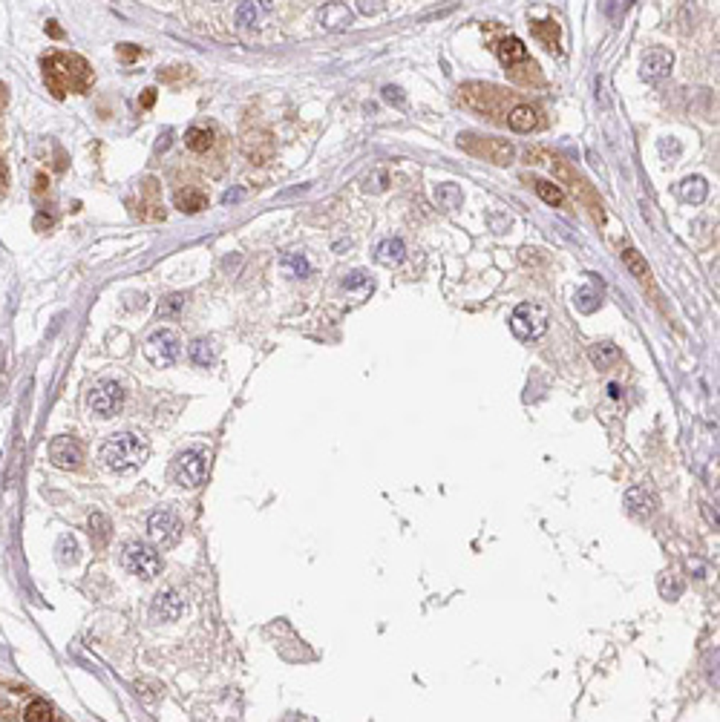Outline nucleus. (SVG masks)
Wrapping results in <instances>:
<instances>
[{"instance_id":"1","label":"nucleus","mask_w":720,"mask_h":722,"mask_svg":"<svg viewBox=\"0 0 720 722\" xmlns=\"http://www.w3.org/2000/svg\"><path fill=\"white\" fill-rule=\"evenodd\" d=\"M44 81L55 98H67L69 92H87L92 84V69L81 55L55 52L44 58Z\"/></svg>"},{"instance_id":"2","label":"nucleus","mask_w":720,"mask_h":722,"mask_svg":"<svg viewBox=\"0 0 720 722\" xmlns=\"http://www.w3.org/2000/svg\"><path fill=\"white\" fill-rule=\"evenodd\" d=\"M99 458H101V463L107 466V470L124 475V472L139 470V466L150 458V446H147V440H142L139 435L119 432V435H112L110 440H104Z\"/></svg>"},{"instance_id":"3","label":"nucleus","mask_w":720,"mask_h":722,"mask_svg":"<svg viewBox=\"0 0 720 722\" xmlns=\"http://www.w3.org/2000/svg\"><path fill=\"white\" fill-rule=\"evenodd\" d=\"M551 325V311L544 302H521L510 317V331L519 340H539Z\"/></svg>"},{"instance_id":"4","label":"nucleus","mask_w":720,"mask_h":722,"mask_svg":"<svg viewBox=\"0 0 720 722\" xmlns=\"http://www.w3.org/2000/svg\"><path fill=\"white\" fill-rule=\"evenodd\" d=\"M458 144L467 153L478 155V159H487L490 164H499V167H508L516 159V147L510 141H504V139H487V135L464 132V135H458Z\"/></svg>"},{"instance_id":"5","label":"nucleus","mask_w":720,"mask_h":722,"mask_svg":"<svg viewBox=\"0 0 720 722\" xmlns=\"http://www.w3.org/2000/svg\"><path fill=\"white\" fill-rule=\"evenodd\" d=\"M170 475L182 490H199L208 478V458L199 452V449H187V452H182L176 461H173Z\"/></svg>"},{"instance_id":"6","label":"nucleus","mask_w":720,"mask_h":722,"mask_svg":"<svg viewBox=\"0 0 720 722\" xmlns=\"http://www.w3.org/2000/svg\"><path fill=\"white\" fill-rule=\"evenodd\" d=\"M122 561H124V567L133 576H139L144 581L156 578V576H159V570H162V558L156 556V550L147 547L144 541H127L124 550H122Z\"/></svg>"},{"instance_id":"7","label":"nucleus","mask_w":720,"mask_h":722,"mask_svg":"<svg viewBox=\"0 0 720 722\" xmlns=\"http://www.w3.org/2000/svg\"><path fill=\"white\" fill-rule=\"evenodd\" d=\"M87 406H90V412H92L95 418L110 420V418H115V415L122 412V406H124V388H122L119 383H112V380H104V383H99V386L90 388Z\"/></svg>"},{"instance_id":"8","label":"nucleus","mask_w":720,"mask_h":722,"mask_svg":"<svg viewBox=\"0 0 720 722\" xmlns=\"http://www.w3.org/2000/svg\"><path fill=\"white\" fill-rule=\"evenodd\" d=\"M461 98L484 115H501V107L508 104L510 92L493 84H467L461 87Z\"/></svg>"},{"instance_id":"9","label":"nucleus","mask_w":720,"mask_h":722,"mask_svg":"<svg viewBox=\"0 0 720 722\" xmlns=\"http://www.w3.org/2000/svg\"><path fill=\"white\" fill-rule=\"evenodd\" d=\"M147 357H150V363L153 366H162V368H167V366H173L179 360V354H182V343H179V337L173 334V331H167V328H162V331H156V334L147 340Z\"/></svg>"},{"instance_id":"10","label":"nucleus","mask_w":720,"mask_h":722,"mask_svg":"<svg viewBox=\"0 0 720 722\" xmlns=\"http://www.w3.org/2000/svg\"><path fill=\"white\" fill-rule=\"evenodd\" d=\"M671 67H674V55H671V49L657 46V49H651V52L643 58V67H639V78H643L646 84H660V81H666V78H669Z\"/></svg>"},{"instance_id":"11","label":"nucleus","mask_w":720,"mask_h":722,"mask_svg":"<svg viewBox=\"0 0 720 722\" xmlns=\"http://www.w3.org/2000/svg\"><path fill=\"white\" fill-rule=\"evenodd\" d=\"M49 458L55 466H61V470H81L84 463V446L78 443L75 438H55L49 443Z\"/></svg>"},{"instance_id":"12","label":"nucleus","mask_w":720,"mask_h":722,"mask_svg":"<svg viewBox=\"0 0 720 722\" xmlns=\"http://www.w3.org/2000/svg\"><path fill=\"white\" fill-rule=\"evenodd\" d=\"M150 613H153L156 621H176L185 613V599L179 596V590L167 587V590H162L159 596L153 599V610Z\"/></svg>"},{"instance_id":"13","label":"nucleus","mask_w":720,"mask_h":722,"mask_svg":"<svg viewBox=\"0 0 720 722\" xmlns=\"http://www.w3.org/2000/svg\"><path fill=\"white\" fill-rule=\"evenodd\" d=\"M147 533H150L153 541L170 544L173 538H176V533H179V518H176V513L156 510V513L150 515V521H147Z\"/></svg>"},{"instance_id":"14","label":"nucleus","mask_w":720,"mask_h":722,"mask_svg":"<svg viewBox=\"0 0 720 722\" xmlns=\"http://www.w3.org/2000/svg\"><path fill=\"white\" fill-rule=\"evenodd\" d=\"M499 61L508 67V69H513V72H519L521 67H530L533 61H530V55H528V46H524L519 37H504V41L499 44Z\"/></svg>"},{"instance_id":"15","label":"nucleus","mask_w":720,"mask_h":722,"mask_svg":"<svg viewBox=\"0 0 720 722\" xmlns=\"http://www.w3.org/2000/svg\"><path fill=\"white\" fill-rule=\"evenodd\" d=\"M352 21H355V12L346 3H337V0L335 3H326L320 9V26L328 29V32H343V29L352 26Z\"/></svg>"},{"instance_id":"16","label":"nucleus","mask_w":720,"mask_h":722,"mask_svg":"<svg viewBox=\"0 0 720 722\" xmlns=\"http://www.w3.org/2000/svg\"><path fill=\"white\" fill-rule=\"evenodd\" d=\"M504 121H508V127L513 132H533V130L542 127V115L530 104H516V107H510L508 115H504Z\"/></svg>"},{"instance_id":"17","label":"nucleus","mask_w":720,"mask_h":722,"mask_svg":"<svg viewBox=\"0 0 720 722\" xmlns=\"http://www.w3.org/2000/svg\"><path fill=\"white\" fill-rule=\"evenodd\" d=\"M530 29H533V37L544 49L562 55V29H559V24L553 21V17H548V21H533Z\"/></svg>"},{"instance_id":"18","label":"nucleus","mask_w":720,"mask_h":722,"mask_svg":"<svg viewBox=\"0 0 720 722\" xmlns=\"http://www.w3.org/2000/svg\"><path fill=\"white\" fill-rule=\"evenodd\" d=\"M528 184L536 190V196L551 205V207H562L565 205V190H562L556 182H548V179H536V175H528Z\"/></svg>"},{"instance_id":"19","label":"nucleus","mask_w":720,"mask_h":722,"mask_svg":"<svg viewBox=\"0 0 720 722\" xmlns=\"http://www.w3.org/2000/svg\"><path fill=\"white\" fill-rule=\"evenodd\" d=\"M626 506L637 515H651L657 510V498L648 490H643V486H631L626 492Z\"/></svg>"},{"instance_id":"20","label":"nucleus","mask_w":720,"mask_h":722,"mask_svg":"<svg viewBox=\"0 0 720 722\" xmlns=\"http://www.w3.org/2000/svg\"><path fill=\"white\" fill-rule=\"evenodd\" d=\"M622 262H626L628 274H631L634 280H639L643 285L651 282V268H648L646 257H643V253H639L637 248H626V250H622Z\"/></svg>"},{"instance_id":"21","label":"nucleus","mask_w":720,"mask_h":722,"mask_svg":"<svg viewBox=\"0 0 720 722\" xmlns=\"http://www.w3.org/2000/svg\"><path fill=\"white\" fill-rule=\"evenodd\" d=\"M375 257H378L380 265H398V262H403V257H406V245H403V239H398V237L383 239V242L378 245V250H375Z\"/></svg>"},{"instance_id":"22","label":"nucleus","mask_w":720,"mask_h":722,"mask_svg":"<svg viewBox=\"0 0 720 722\" xmlns=\"http://www.w3.org/2000/svg\"><path fill=\"white\" fill-rule=\"evenodd\" d=\"M110 535H112V526H110V518L104 513H92L90 515V541L92 547H107L110 544Z\"/></svg>"},{"instance_id":"23","label":"nucleus","mask_w":720,"mask_h":722,"mask_svg":"<svg viewBox=\"0 0 720 722\" xmlns=\"http://www.w3.org/2000/svg\"><path fill=\"white\" fill-rule=\"evenodd\" d=\"M205 205H208V196L202 190H193V187H185V190H179L176 193V207L182 210V213H202L205 210Z\"/></svg>"},{"instance_id":"24","label":"nucleus","mask_w":720,"mask_h":722,"mask_svg":"<svg viewBox=\"0 0 720 722\" xmlns=\"http://www.w3.org/2000/svg\"><path fill=\"white\" fill-rule=\"evenodd\" d=\"M680 196L692 205H700L706 196H709V184L706 179H700V175H689V179L680 182Z\"/></svg>"},{"instance_id":"25","label":"nucleus","mask_w":720,"mask_h":722,"mask_svg":"<svg viewBox=\"0 0 720 722\" xmlns=\"http://www.w3.org/2000/svg\"><path fill=\"white\" fill-rule=\"evenodd\" d=\"M260 17H262V3H260V0H242L233 21H237L240 29H254L260 24Z\"/></svg>"},{"instance_id":"26","label":"nucleus","mask_w":720,"mask_h":722,"mask_svg":"<svg viewBox=\"0 0 720 722\" xmlns=\"http://www.w3.org/2000/svg\"><path fill=\"white\" fill-rule=\"evenodd\" d=\"M185 144H187V150H193V153H208V150L213 147V132H210L208 127H190V130L185 132Z\"/></svg>"},{"instance_id":"27","label":"nucleus","mask_w":720,"mask_h":722,"mask_svg":"<svg viewBox=\"0 0 720 722\" xmlns=\"http://www.w3.org/2000/svg\"><path fill=\"white\" fill-rule=\"evenodd\" d=\"M619 360V348L614 345V343H596V345H591V363L596 366V368H608V366H614Z\"/></svg>"},{"instance_id":"28","label":"nucleus","mask_w":720,"mask_h":722,"mask_svg":"<svg viewBox=\"0 0 720 722\" xmlns=\"http://www.w3.org/2000/svg\"><path fill=\"white\" fill-rule=\"evenodd\" d=\"M24 719L26 722H52L58 716H55V708L49 705L47 699H32L26 705V711H24Z\"/></svg>"},{"instance_id":"29","label":"nucleus","mask_w":720,"mask_h":722,"mask_svg":"<svg viewBox=\"0 0 720 722\" xmlns=\"http://www.w3.org/2000/svg\"><path fill=\"white\" fill-rule=\"evenodd\" d=\"M187 354H190V360L196 366H210V360H213V351H210L208 340H193L190 348H187Z\"/></svg>"},{"instance_id":"30","label":"nucleus","mask_w":720,"mask_h":722,"mask_svg":"<svg viewBox=\"0 0 720 722\" xmlns=\"http://www.w3.org/2000/svg\"><path fill=\"white\" fill-rule=\"evenodd\" d=\"M574 302H576V308L582 311V314H591V311H596L599 297H596V291H594V288H579V291H576V297H574Z\"/></svg>"},{"instance_id":"31","label":"nucleus","mask_w":720,"mask_h":722,"mask_svg":"<svg viewBox=\"0 0 720 722\" xmlns=\"http://www.w3.org/2000/svg\"><path fill=\"white\" fill-rule=\"evenodd\" d=\"M182 308H185V294H170V297H165L162 305H159V317H162V320H170V317H176Z\"/></svg>"},{"instance_id":"32","label":"nucleus","mask_w":720,"mask_h":722,"mask_svg":"<svg viewBox=\"0 0 720 722\" xmlns=\"http://www.w3.org/2000/svg\"><path fill=\"white\" fill-rule=\"evenodd\" d=\"M386 6H389V0H358V12L369 15V17L386 12Z\"/></svg>"},{"instance_id":"33","label":"nucleus","mask_w":720,"mask_h":722,"mask_svg":"<svg viewBox=\"0 0 720 722\" xmlns=\"http://www.w3.org/2000/svg\"><path fill=\"white\" fill-rule=\"evenodd\" d=\"M358 285H369V288H372V282H369V277L363 274V270H352V274L343 280V288H346V291H352V288H358Z\"/></svg>"},{"instance_id":"34","label":"nucleus","mask_w":720,"mask_h":722,"mask_svg":"<svg viewBox=\"0 0 720 722\" xmlns=\"http://www.w3.org/2000/svg\"><path fill=\"white\" fill-rule=\"evenodd\" d=\"M115 49H119V58H122V61H127V64L142 55V46H135V44H119Z\"/></svg>"},{"instance_id":"35","label":"nucleus","mask_w":720,"mask_h":722,"mask_svg":"<svg viewBox=\"0 0 720 722\" xmlns=\"http://www.w3.org/2000/svg\"><path fill=\"white\" fill-rule=\"evenodd\" d=\"M285 262H288L291 268H294V274H297V277H308V270H311V268H308V262H305L303 257H297V253H291V257H288Z\"/></svg>"},{"instance_id":"36","label":"nucleus","mask_w":720,"mask_h":722,"mask_svg":"<svg viewBox=\"0 0 720 722\" xmlns=\"http://www.w3.org/2000/svg\"><path fill=\"white\" fill-rule=\"evenodd\" d=\"M383 98H386L389 104H398V107H403V104H406L403 92H401L398 87H383Z\"/></svg>"},{"instance_id":"37","label":"nucleus","mask_w":720,"mask_h":722,"mask_svg":"<svg viewBox=\"0 0 720 722\" xmlns=\"http://www.w3.org/2000/svg\"><path fill=\"white\" fill-rule=\"evenodd\" d=\"M9 187V167H6V162L0 159V193H3Z\"/></svg>"},{"instance_id":"38","label":"nucleus","mask_w":720,"mask_h":722,"mask_svg":"<svg viewBox=\"0 0 720 722\" xmlns=\"http://www.w3.org/2000/svg\"><path fill=\"white\" fill-rule=\"evenodd\" d=\"M47 32H49L52 37H64V32H61V26H58V21H47Z\"/></svg>"},{"instance_id":"39","label":"nucleus","mask_w":720,"mask_h":722,"mask_svg":"<svg viewBox=\"0 0 720 722\" xmlns=\"http://www.w3.org/2000/svg\"><path fill=\"white\" fill-rule=\"evenodd\" d=\"M153 101H156V89H147L142 98V107H153Z\"/></svg>"},{"instance_id":"40","label":"nucleus","mask_w":720,"mask_h":722,"mask_svg":"<svg viewBox=\"0 0 720 722\" xmlns=\"http://www.w3.org/2000/svg\"><path fill=\"white\" fill-rule=\"evenodd\" d=\"M6 92H9V89H6V84H0V110L6 107Z\"/></svg>"},{"instance_id":"41","label":"nucleus","mask_w":720,"mask_h":722,"mask_svg":"<svg viewBox=\"0 0 720 722\" xmlns=\"http://www.w3.org/2000/svg\"><path fill=\"white\" fill-rule=\"evenodd\" d=\"M608 392H611V397H619V386H617V383H611V386H608Z\"/></svg>"}]
</instances>
